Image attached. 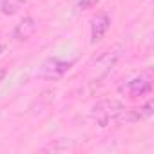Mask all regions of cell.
<instances>
[{
    "instance_id": "1",
    "label": "cell",
    "mask_w": 154,
    "mask_h": 154,
    "mask_svg": "<svg viewBox=\"0 0 154 154\" xmlns=\"http://www.w3.org/2000/svg\"><path fill=\"white\" fill-rule=\"evenodd\" d=\"M122 53H123L122 45H112L107 51H103L93 62V65H91V76H93V80L100 82V80L105 78V76H109L111 71L114 69V65L118 63V60L122 58Z\"/></svg>"
},
{
    "instance_id": "2",
    "label": "cell",
    "mask_w": 154,
    "mask_h": 154,
    "mask_svg": "<svg viewBox=\"0 0 154 154\" xmlns=\"http://www.w3.org/2000/svg\"><path fill=\"white\" fill-rule=\"evenodd\" d=\"M72 63L74 62H65V60H60V58H47L40 65L36 74L44 80H60L65 72H69Z\"/></svg>"
},
{
    "instance_id": "3",
    "label": "cell",
    "mask_w": 154,
    "mask_h": 154,
    "mask_svg": "<svg viewBox=\"0 0 154 154\" xmlns=\"http://www.w3.org/2000/svg\"><path fill=\"white\" fill-rule=\"evenodd\" d=\"M122 109H123L122 102H118V100H103V102H100V103L94 105L93 118H94L96 123H100L102 127H105Z\"/></svg>"
},
{
    "instance_id": "4",
    "label": "cell",
    "mask_w": 154,
    "mask_h": 154,
    "mask_svg": "<svg viewBox=\"0 0 154 154\" xmlns=\"http://www.w3.org/2000/svg\"><path fill=\"white\" fill-rule=\"evenodd\" d=\"M111 27V18L107 13H96L91 18V44H98L103 40Z\"/></svg>"
},
{
    "instance_id": "5",
    "label": "cell",
    "mask_w": 154,
    "mask_h": 154,
    "mask_svg": "<svg viewBox=\"0 0 154 154\" xmlns=\"http://www.w3.org/2000/svg\"><path fill=\"white\" fill-rule=\"evenodd\" d=\"M36 33V20L33 17H24L13 29V38L17 42H26Z\"/></svg>"
},
{
    "instance_id": "6",
    "label": "cell",
    "mask_w": 154,
    "mask_h": 154,
    "mask_svg": "<svg viewBox=\"0 0 154 154\" xmlns=\"http://www.w3.org/2000/svg\"><path fill=\"white\" fill-rule=\"evenodd\" d=\"M127 89H129V94H131L132 98H138V96H145V94H149L150 89H152L150 76H138V78L131 80L129 85H127Z\"/></svg>"
},
{
    "instance_id": "7",
    "label": "cell",
    "mask_w": 154,
    "mask_h": 154,
    "mask_svg": "<svg viewBox=\"0 0 154 154\" xmlns=\"http://www.w3.org/2000/svg\"><path fill=\"white\" fill-rule=\"evenodd\" d=\"M27 2V0H4V4H2V13L4 15H15L24 4Z\"/></svg>"
},
{
    "instance_id": "8",
    "label": "cell",
    "mask_w": 154,
    "mask_h": 154,
    "mask_svg": "<svg viewBox=\"0 0 154 154\" xmlns=\"http://www.w3.org/2000/svg\"><path fill=\"white\" fill-rule=\"evenodd\" d=\"M152 109H154V103H152V100H147L140 109H138V112H140V118L141 120H147V118H150L152 116Z\"/></svg>"
},
{
    "instance_id": "9",
    "label": "cell",
    "mask_w": 154,
    "mask_h": 154,
    "mask_svg": "<svg viewBox=\"0 0 154 154\" xmlns=\"http://www.w3.org/2000/svg\"><path fill=\"white\" fill-rule=\"evenodd\" d=\"M100 0H78L76 2V8L78 9H89V8H94Z\"/></svg>"
},
{
    "instance_id": "10",
    "label": "cell",
    "mask_w": 154,
    "mask_h": 154,
    "mask_svg": "<svg viewBox=\"0 0 154 154\" xmlns=\"http://www.w3.org/2000/svg\"><path fill=\"white\" fill-rule=\"evenodd\" d=\"M4 51H6V44L0 40V56H2V53H4Z\"/></svg>"
},
{
    "instance_id": "11",
    "label": "cell",
    "mask_w": 154,
    "mask_h": 154,
    "mask_svg": "<svg viewBox=\"0 0 154 154\" xmlns=\"http://www.w3.org/2000/svg\"><path fill=\"white\" fill-rule=\"evenodd\" d=\"M6 78V69H0V82Z\"/></svg>"
},
{
    "instance_id": "12",
    "label": "cell",
    "mask_w": 154,
    "mask_h": 154,
    "mask_svg": "<svg viewBox=\"0 0 154 154\" xmlns=\"http://www.w3.org/2000/svg\"><path fill=\"white\" fill-rule=\"evenodd\" d=\"M2 4H4V0H0V8H2Z\"/></svg>"
}]
</instances>
